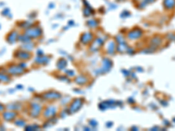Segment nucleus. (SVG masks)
I'll list each match as a JSON object with an SVG mask.
<instances>
[{
    "label": "nucleus",
    "instance_id": "obj_1",
    "mask_svg": "<svg viewBox=\"0 0 175 131\" xmlns=\"http://www.w3.org/2000/svg\"><path fill=\"white\" fill-rule=\"evenodd\" d=\"M164 6H165V8L167 9H173L175 7V0H165Z\"/></svg>",
    "mask_w": 175,
    "mask_h": 131
}]
</instances>
